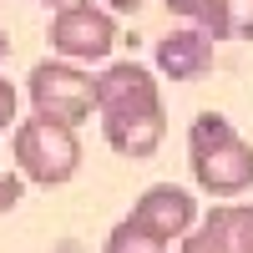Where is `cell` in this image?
I'll use <instances>...</instances> for the list:
<instances>
[{
  "label": "cell",
  "instance_id": "1",
  "mask_svg": "<svg viewBox=\"0 0 253 253\" xmlns=\"http://www.w3.org/2000/svg\"><path fill=\"white\" fill-rule=\"evenodd\" d=\"M96 112H101V137L122 157H152L167 137V107L157 91V76L137 61H117L91 81Z\"/></svg>",
  "mask_w": 253,
  "mask_h": 253
},
{
  "label": "cell",
  "instance_id": "2",
  "mask_svg": "<svg viewBox=\"0 0 253 253\" xmlns=\"http://www.w3.org/2000/svg\"><path fill=\"white\" fill-rule=\"evenodd\" d=\"M187 167L193 182L213 198H238L253 187V147L233 132L223 112H198L187 126Z\"/></svg>",
  "mask_w": 253,
  "mask_h": 253
},
{
  "label": "cell",
  "instance_id": "3",
  "mask_svg": "<svg viewBox=\"0 0 253 253\" xmlns=\"http://www.w3.org/2000/svg\"><path fill=\"white\" fill-rule=\"evenodd\" d=\"M10 152H15V167H20V182L61 187V182H71L76 167H81V137L71 126H61V122L31 117V122L15 126Z\"/></svg>",
  "mask_w": 253,
  "mask_h": 253
},
{
  "label": "cell",
  "instance_id": "4",
  "mask_svg": "<svg viewBox=\"0 0 253 253\" xmlns=\"http://www.w3.org/2000/svg\"><path fill=\"white\" fill-rule=\"evenodd\" d=\"M193 223H198V198L187 193V187H177V182H152L132 203V213L122 218L126 233L137 243H147V248H157V253L167 243H182L193 233Z\"/></svg>",
  "mask_w": 253,
  "mask_h": 253
},
{
  "label": "cell",
  "instance_id": "5",
  "mask_svg": "<svg viewBox=\"0 0 253 253\" xmlns=\"http://www.w3.org/2000/svg\"><path fill=\"white\" fill-rule=\"evenodd\" d=\"M26 91H31V107L36 117H46V122H61V126H76L86 122L96 112V96H91V76L71 66V61H41V66H31V81H26Z\"/></svg>",
  "mask_w": 253,
  "mask_h": 253
},
{
  "label": "cell",
  "instance_id": "6",
  "mask_svg": "<svg viewBox=\"0 0 253 253\" xmlns=\"http://www.w3.org/2000/svg\"><path fill=\"white\" fill-rule=\"evenodd\" d=\"M117 46V20L112 10L101 5H81V0H71V5H61L56 20H51V51L61 61H107Z\"/></svg>",
  "mask_w": 253,
  "mask_h": 253
},
{
  "label": "cell",
  "instance_id": "7",
  "mask_svg": "<svg viewBox=\"0 0 253 253\" xmlns=\"http://www.w3.org/2000/svg\"><path fill=\"white\" fill-rule=\"evenodd\" d=\"M208 66H213V41L203 31H172L157 41V71L172 81H198Z\"/></svg>",
  "mask_w": 253,
  "mask_h": 253
},
{
  "label": "cell",
  "instance_id": "8",
  "mask_svg": "<svg viewBox=\"0 0 253 253\" xmlns=\"http://www.w3.org/2000/svg\"><path fill=\"white\" fill-rule=\"evenodd\" d=\"M167 10H172V15H187L208 41L233 36V10H228V0H167Z\"/></svg>",
  "mask_w": 253,
  "mask_h": 253
},
{
  "label": "cell",
  "instance_id": "9",
  "mask_svg": "<svg viewBox=\"0 0 253 253\" xmlns=\"http://www.w3.org/2000/svg\"><path fill=\"white\" fill-rule=\"evenodd\" d=\"M223 253H253V208H208Z\"/></svg>",
  "mask_w": 253,
  "mask_h": 253
},
{
  "label": "cell",
  "instance_id": "10",
  "mask_svg": "<svg viewBox=\"0 0 253 253\" xmlns=\"http://www.w3.org/2000/svg\"><path fill=\"white\" fill-rule=\"evenodd\" d=\"M182 253H223V238H218V228H213V218H203V223H193V233L182 238Z\"/></svg>",
  "mask_w": 253,
  "mask_h": 253
},
{
  "label": "cell",
  "instance_id": "11",
  "mask_svg": "<svg viewBox=\"0 0 253 253\" xmlns=\"http://www.w3.org/2000/svg\"><path fill=\"white\" fill-rule=\"evenodd\" d=\"M20 193H26L20 172H0V213H10V208L20 203Z\"/></svg>",
  "mask_w": 253,
  "mask_h": 253
},
{
  "label": "cell",
  "instance_id": "12",
  "mask_svg": "<svg viewBox=\"0 0 253 253\" xmlns=\"http://www.w3.org/2000/svg\"><path fill=\"white\" fill-rule=\"evenodd\" d=\"M10 122H15V86H10V81H0V132H5Z\"/></svg>",
  "mask_w": 253,
  "mask_h": 253
},
{
  "label": "cell",
  "instance_id": "13",
  "mask_svg": "<svg viewBox=\"0 0 253 253\" xmlns=\"http://www.w3.org/2000/svg\"><path fill=\"white\" fill-rule=\"evenodd\" d=\"M101 5H112V10H126V15H132V10L147 5V0H101Z\"/></svg>",
  "mask_w": 253,
  "mask_h": 253
},
{
  "label": "cell",
  "instance_id": "14",
  "mask_svg": "<svg viewBox=\"0 0 253 253\" xmlns=\"http://www.w3.org/2000/svg\"><path fill=\"white\" fill-rule=\"evenodd\" d=\"M41 5H56V10H61V5H71V0H41Z\"/></svg>",
  "mask_w": 253,
  "mask_h": 253
}]
</instances>
